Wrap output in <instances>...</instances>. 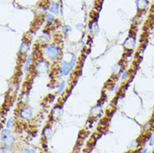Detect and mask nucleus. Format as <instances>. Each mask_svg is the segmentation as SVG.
I'll list each match as a JSON object with an SVG mask.
<instances>
[{
	"instance_id": "obj_1",
	"label": "nucleus",
	"mask_w": 154,
	"mask_h": 153,
	"mask_svg": "<svg viewBox=\"0 0 154 153\" xmlns=\"http://www.w3.org/2000/svg\"><path fill=\"white\" fill-rule=\"evenodd\" d=\"M44 50V55L45 60H47L48 61H56L60 57L61 50L60 48L56 44H48L45 47Z\"/></svg>"
},
{
	"instance_id": "obj_2",
	"label": "nucleus",
	"mask_w": 154,
	"mask_h": 153,
	"mask_svg": "<svg viewBox=\"0 0 154 153\" xmlns=\"http://www.w3.org/2000/svg\"><path fill=\"white\" fill-rule=\"evenodd\" d=\"M75 63H76V57L74 54H72V57L70 58L69 61L64 60L61 64V66H60V75L62 76L68 75L69 73L72 71V69H74Z\"/></svg>"
},
{
	"instance_id": "obj_3",
	"label": "nucleus",
	"mask_w": 154,
	"mask_h": 153,
	"mask_svg": "<svg viewBox=\"0 0 154 153\" xmlns=\"http://www.w3.org/2000/svg\"><path fill=\"white\" fill-rule=\"evenodd\" d=\"M1 141L3 145H6V146H13L14 142H15V138L12 135L10 132V130H8V128L7 129H4L2 130L1 133Z\"/></svg>"
},
{
	"instance_id": "obj_4",
	"label": "nucleus",
	"mask_w": 154,
	"mask_h": 153,
	"mask_svg": "<svg viewBox=\"0 0 154 153\" xmlns=\"http://www.w3.org/2000/svg\"><path fill=\"white\" fill-rule=\"evenodd\" d=\"M19 118L23 121H29L34 116V111L32 110V108L29 107V106H24L19 111Z\"/></svg>"
},
{
	"instance_id": "obj_5",
	"label": "nucleus",
	"mask_w": 154,
	"mask_h": 153,
	"mask_svg": "<svg viewBox=\"0 0 154 153\" xmlns=\"http://www.w3.org/2000/svg\"><path fill=\"white\" fill-rule=\"evenodd\" d=\"M35 69L38 73H45L49 69V62L46 61V60L41 59L35 64Z\"/></svg>"
},
{
	"instance_id": "obj_6",
	"label": "nucleus",
	"mask_w": 154,
	"mask_h": 153,
	"mask_svg": "<svg viewBox=\"0 0 154 153\" xmlns=\"http://www.w3.org/2000/svg\"><path fill=\"white\" fill-rule=\"evenodd\" d=\"M136 45V38L134 36H129L124 42V48L127 51H131Z\"/></svg>"
},
{
	"instance_id": "obj_7",
	"label": "nucleus",
	"mask_w": 154,
	"mask_h": 153,
	"mask_svg": "<svg viewBox=\"0 0 154 153\" xmlns=\"http://www.w3.org/2000/svg\"><path fill=\"white\" fill-rule=\"evenodd\" d=\"M29 50H30L29 43L28 41H23L19 47V54H21L22 56H25L29 53Z\"/></svg>"
},
{
	"instance_id": "obj_8",
	"label": "nucleus",
	"mask_w": 154,
	"mask_h": 153,
	"mask_svg": "<svg viewBox=\"0 0 154 153\" xmlns=\"http://www.w3.org/2000/svg\"><path fill=\"white\" fill-rule=\"evenodd\" d=\"M50 12L54 15H59L60 14V4L58 2H51L49 8Z\"/></svg>"
},
{
	"instance_id": "obj_9",
	"label": "nucleus",
	"mask_w": 154,
	"mask_h": 153,
	"mask_svg": "<svg viewBox=\"0 0 154 153\" xmlns=\"http://www.w3.org/2000/svg\"><path fill=\"white\" fill-rule=\"evenodd\" d=\"M148 0H137V8L138 11H145L148 7Z\"/></svg>"
},
{
	"instance_id": "obj_10",
	"label": "nucleus",
	"mask_w": 154,
	"mask_h": 153,
	"mask_svg": "<svg viewBox=\"0 0 154 153\" xmlns=\"http://www.w3.org/2000/svg\"><path fill=\"white\" fill-rule=\"evenodd\" d=\"M34 54L32 53L29 55H28L27 57H26V60H25V62H24V65H23V69H24V71H28L29 69L30 68L31 65H32V63L34 61Z\"/></svg>"
},
{
	"instance_id": "obj_11",
	"label": "nucleus",
	"mask_w": 154,
	"mask_h": 153,
	"mask_svg": "<svg viewBox=\"0 0 154 153\" xmlns=\"http://www.w3.org/2000/svg\"><path fill=\"white\" fill-rule=\"evenodd\" d=\"M55 18H54V14H52L51 13L50 14H47L46 15V24L47 26L48 25H52L53 23L55 22Z\"/></svg>"
},
{
	"instance_id": "obj_12",
	"label": "nucleus",
	"mask_w": 154,
	"mask_h": 153,
	"mask_svg": "<svg viewBox=\"0 0 154 153\" xmlns=\"http://www.w3.org/2000/svg\"><path fill=\"white\" fill-rule=\"evenodd\" d=\"M65 86H66V81H62L60 83V84H59V91H58V94H60V93L64 90Z\"/></svg>"
},
{
	"instance_id": "obj_13",
	"label": "nucleus",
	"mask_w": 154,
	"mask_h": 153,
	"mask_svg": "<svg viewBox=\"0 0 154 153\" xmlns=\"http://www.w3.org/2000/svg\"><path fill=\"white\" fill-rule=\"evenodd\" d=\"M13 151L10 148V146H6V145H4L3 147L0 148V152H12Z\"/></svg>"
},
{
	"instance_id": "obj_14",
	"label": "nucleus",
	"mask_w": 154,
	"mask_h": 153,
	"mask_svg": "<svg viewBox=\"0 0 154 153\" xmlns=\"http://www.w3.org/2000/svg\"><path fill=\"white\" fill-rule=\"evenodd\" d=\"M50 132H51V128H50V126H47L46 128L44 130V132H43V133H44L45 137L48 138L50 136Z\"/></svg>"
},
{
	"instance_id": "obj_15",
	"label": "nucleus",
	"mask_w": 154,
	"mask_h": 153,
	"mask_svg": "<svg viewBox=\"0 0 154 153\" xmlns=\"http://www.w3.org/2000/svg\"><path fill=\"white\" fill-rule=\"evenodd\" d=\"M23 152H35V149H32V148H24L23 149Z\"/></svg>"
},
{
	"instance_id": "obj_16",
	"label": "nucleus",
	"mask_w": 154,
	"mask_h": 153,
	"mask_svg": "<svg viewBox=\"0 0 154 153\" xmlns=\"http://www.w3.org/2000/svg\"><path fill=\"white\" fill-rule=\"evenodd\" d=\"M154 145V133L152 135V136H151L150 141H149V145L150 146H152Z\"/></svg>"
},
{
	"instance_id": "obj_17",
	"label": "nucleus",
	"mask_w": 154,
	"mask_h": 153,
	"mask_svg": "<svg viewBox=\"0 0 154 153\" xmlns=\"http://www.w3.org/2000/svg\"><path fill=\"white\" fill-rule=\"evenodd\" d=\"M12 123H13V118H10L8 120L7 125H6V127H7V128H10V126H12Z\"/></svg>"
},
{
	"instance_id": "obj_18",
	"label": "nucleus",
	"mask_w": 154,
	"mask_h": 153,
	"mask_svg": "<svg viewBox=\"0 0 154 153\" xmlns=\"http://www.w3.org/2000/svg\"><path fill=\"white\" fill-rule=\"evenodd\" d=\"M127 74H128V72H127V71H125V73H123V75H122V79H125V78H126V76L127 75Z\"/></svg>"
},
{
	"instance_id": "obj_19",
	"label": "nucleus",
	"mask_w": 154,
	"mask_h": 153,
	"mask_svg": "<svg viewBox=\"0 0 154 153\" xmlns=\"http://www.w3.org/2000/svg\"><path fill=\"white\" fill-rule=\"evenodd\" d=\"M2 121H3V115H0V123L2 122Z\"/></svg>"
}]
</instances>
